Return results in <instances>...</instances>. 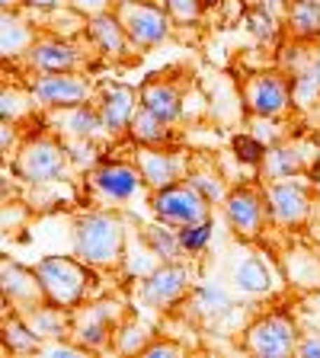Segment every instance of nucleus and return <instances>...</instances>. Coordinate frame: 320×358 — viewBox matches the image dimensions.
I'll list each match as a JSON object with an SVG mask.
<instances>
[{"instance_id": "1", "label": "nucleus", "mask_w": 320, "mask_h": 358, "mask_svg": "<svg viewBox=\"0 0 320 358\" xmlns=\"http://www.w3.org/2000/svg\"><path fill=\"white\" fill-rule=\"evenodd\" d=\"M71 253L93 266L97 272L122 268L128 256V221L116 208H90L77 211L71 221Z\"/></svg>"}, {"instance_id": "2", "label": "nucleus", "mask_w": 320, "mask_h": 358, "mask_svg": "<svg viewBox=\"0 0 320 358\" xmlns=\"http://www.w3.org/2000/svg\"><path fill=\"white\" fill-rule=\"evenodd\" d=\"M4 166H10L13 176L29 189L32 186H52V182H67L71 173H74V164H71L64 138H58L52 128L29 134V138L20 144L13 160Z\"/></svg>"}, {"instance_id": "3", "label": "nucleus", "mask_w": 320, "mask_h": 358, "mask_svg": "<svg viewBox=\"0 0 320 358\" xmlns=\"http://www.w3.org/2000/svg\"><path fill=\"white\" fill-rule=\"evenodd\" d=\"M36 275L42 282V294L48 304L64 307V310H77L81 304L90 301V288L97 282V268L87 266L83 259L71 256H42L36 262Z\"/></svg>"}, {"instance_id": "4", "label": "nucleus", "mask_w": 320, "mask_h": 358, "mask_svg": "<svg viewBox=\"0 0 320 358\" xmlns=\"http://www.w3.org/2000/svg\"><path fill=\"white\" fill-rule=\"evenodd\" d=\"M83 192H87L90 205L99 208H122L128 201L141 199L144 192H151L144 182L138 164L125 160V157H103L93 170L83 173Z\"/></svg>"}, {"instance_id": "5", "label": "nucleus", "mask_w": 320, "mask_h": 358, "mask_svg": "<svg viewBox=\"0 0 320 358\" xmlns=\"http://www.w3.org/2000/svg\"><path fill=\"white\" fill-rule=\"evenodd\" d=\"M301 343V327L295 320V313L276 307L246 323L240 329V349L250 352L256 358H285L295 355Z\"/></svg>"}, {"instance_id": "6", "label": "nucleus", "mask_w": 320, "mask_h": 358, "mask_svg": "<svg viewBox=\"0 0 320 358\" xmlns=\"http://www.w3.org/2000/svg\"><path fill=\"white\" fill-rule=\"evenodd\" d=\"M128 317L125 304L116 298L103 301H87L77 310H71V339L81 343L87 352H103L112 349V336L116 327Z\"/></svg>"}, {"instance_id": "7", "label": "nucleus", "mask_w": 320, "mask_h": 358, "mask_svg": "<svg viewBox=\"0 0 320 358\" xmlns=\"http://www.w3.org/2000/svg\"><path fill=\"white\" fill-rule=\"evenodd\" d=\"M193 268L183 259L176 262H160L154 266L144 278H138V301H141L148 310H176V307L186 304L189 291H193Z\"/></svg>"}, {"instance_id": "8", "label": "nucleus", "mask_w": 320, "mask_h": 358, "mask_svg": "<svg viewBox=\"0 0 320 358\" xmlns=\"http://www.w3.org/2000/svg\"><path fill=\"white\" fill-rule=\"evenodd\" d=\"M39 112L71 109L97 99V83L87 77V71H67V74H29L26 80Z\"/></svg>"}, {"instance_id": "9", "label": "nucleus", "mask_w": 320, "mask_h": 358, "mask_svg": "<svg viewBox=\"0 0 320 358\" xmlns=\"http://www.w3.org/2000/svg\"><path fill=\"white\" fill-rule=\"evenodd\" d=\"M244 109L250 112V119H285L295 103H291V77L279 67L272 71H256L244 80L240 90Z\"/></svg>"}, {"instance_id": "10", "label": "nucleus", "mask_w": 320, "mask_h": 358, "mask_svg": "<svg viewBox=\"0 0 320 358\" xmlns=\"http://www.w3.org/2000/svg\"><path fill=\"white\" fill-rule=\"evenodd\" d=\"M221 215L234 237L244 240V243H256L269 227V208L263 186H256V182L234 186L228 192V199L221 201Z\"/></svg>"}, {"instance_id": "11", "label": "nucleus", "mask_w": 320, "mask_h": 358, "mask_svg": "<svg viewBox=\"0 0 320 358\" xmlns=\"http://www.w3.org/2000/svg\"><path fill=\"white\" fill-rule=\"evenodd\" d=\"M263 195H266L269 224L282 227V231L305 227L314 211V192H311V182H305V176L263 182Z\"/></svg>"}, {"instance_id": "12", "label": "nucleus", "mask_w": 320, "mask_h": 358, "mask_svg": "<svg viewBox=\"0 0 320 358\" xmlns=\"http://www.w3.org/2000/svg\"><path fill=\"white\" fill-rule=\"evenodd\" d=\"M22 71L29 74H67V71H90V55L83 45L67 36L55 32H39L26 58L20 61Z\"/></svg>"}, {"instance_id": "13", "label": "nucleus", "mask_w": 320, "mask_h": 358, "mask_svg": "<svg viewBox=\"0 0 320 358\" xmlns=\"http://www.w3.org/2000/svg\"><path fill=\"white\" fill-rule=\"evenodd\" d=\"M231 285L240 298H276L285 285L282 262H276L269 253H260V250H244L231 266Z\"/></svg>"}, {"instance_id": "14", "label": "nucleus", "mask_w": 320, "mask_h": 358, "mask_svg": "<svg viewBox=\"0 0 320 358\" xmlns=\"http://www.w3.org/2000/svg\"><path fill=\"white\" fill-rule=\"evenodd\" d=\"M112 10L125 22V32L138 52L164 45L176 29V22L170 20L164 3H154V0H119Z\"/></svg>"}, {"instance_id": "15", "label": "nucleus", "mask_w": 320, "mask_h": 358, "mask_svg": "<svg viewBox=\"0 0 320 358\" xmlns=\"http://www.w3.org/2000/svg\"><path fill=\"white\" fill-rule=\"evenodd\" d=\"M148 205L157 221L173 224V227H186V224H195L202 217H211V205L189 179H179L173 186L148 192Z\"/></svg>"}, {"instance_id": "16", "label": "nucleus", "mask_w": 320, "mask_h": 358, "mask_svg": "<svg viewBox=\"0 0 320 358\" xmlns=\"http://www.w3.org/2000/svg\"><path fill=\"white\" fill-rule=\"evenodd\" d=\"M83 38L90 42V48L99 55L103 61H112V64H122V61L134 58L132 38L125 32V22L119 20L116 10H99V13L87 16V29H83Z\"/></svg>"}, {"instance_id": "17", "label": "nucleus", "mask_w": 320, "mask_h": 358, "mask_svg": "<svg viewBox=\"0 0 320 358\" xmlns=\"http://www.w3.org/2000/svg\"><path fill=\"white\" fill-rule=\"evenodd\" d=\"M97 109H99V119H103L106 138H128V125H132L134 112L141 109L138 87H128V83H122V80L99 83Z\"/></svg>"}, {"instance_id": "18", "label": "nucleus", "mask_w": 320, "mask_h": 358, "mask_svg": "<svg viewBox=\"0 0 320 358\" xmlns=\"http://www.w3.org/2000/svg\"><path fill=\"white\" fill-rule=\"evenodd\" d=\"M134 164L141 170L148 189L154 192V189H164L179 182V179H186L193 157L186 150H179L176 144H170V148H134Z\"/></svg>"}, {"instance_id": "19", "label": "nucleus", "mask_w": 320, "mask_h": 358, "mask_svg": "<svg viewBox=\"0 0 320 358\" xmlns=\"http://www.w3.org/2000/svg\"><path fill=\"white\" fill-rule=\"evenodd\" d=\"M42 122L52 125V131L64 141H81V138H106L103 119H99L97 99L83 106H71V109H55V112H42Z\"/></svg>"}, {"instance_id": "20", "label": "nucleus", "mask_w": 320, "mask_h": 358, "mask_svg": "<svg viewBox=\"0 0 320 358\" xmlns=\"http://www.w3.org/2000/svg\"><path fill=\"white\" fill-rule=\"evenodd\" d=\"M138 99L148 112H154L157 119L179 125L186 119V96H183V87H179L173 77H148V80L138 87Z\"/></svg>"}, {"instance_id": "21", "label": "nucleus", "mask_w": 320, "mask_h": 358, "mask_svg": "<svg viewBox=\"0 0 320 358\" xmlns=\"http://www.w3.org/2000/svg\"><path fill=\"white\" fill-rule=\"evenodd\" d=\"M0 291H4V304H13V310H29V307L42 304V282H39L36 268H26L13 259L0 262Z\"/></svg>"}, {"instance_id": "22", "label": "nucleus", "mask_w": 320, "mask_h": 358, "mask_svg": "<svg viewBox=\"0 0 320 358\" xmlns=\"http://www.w3.org/2000/svg\"><path fill=\"white\" fill-rule=\"evenodd\" d=\"M189 310V317H195V320L209 323V327H221L224 320H231L234 313H237V304H234L231 291L224 288V285H193V291H189L186 304H183Z\"/></svg>"}, {"instance_id": "23", "label": "nucleus", "mask_w": 320, "mask_h": 358, "mask_svg": "<svg viewBox=\"0 0 320 358\" xmlns=\"http://www.w3.org/2000/svg\"><path fill=\"white\" fill-rule=\"evenodd\" d=\"M36 38H39V26L22 20L20 10H4L0 13V58H4V64H10V61L20 64Z\"/></svg>"}, {"instance_id": "24", "label": "nucleus", "mask_w": 320, "mask_h": 358, "mask_svg": "<svg viewBox=\"0 0 320 358\" xmlns=\"http://www.w3.org/2000/svg\"><path fill=\"white\" fill-rule=\"evenodd\" d=\"M305 144L301 141H288L285 138L282 144H272L266 150L260 164V179L272 182V179H295V176H305L307 170V154H301Z\"/></svg>"}, {"instance_id": "25", "label": "nucleus", "mask_w": 320, "mask_h": 358, "mask_svg": "<svg viewBox=\"0 0 320 358\" xmlns=\"http://www.w3.org/2000/svg\"><path fill=\"white\" fill-rule=\"evenodd\" d=\"M128 141L134 148H170V144H176V128L141 106L128 125Z\"/></svg>"}, {"instance_id": "26", "label": "nucleus", "mask_w": 320, "mask_h": 358, "mask_svg": "<svg viewBox=\"0 0 320 358\" xmlns=\"http://www.w3.org/2000/svg\"><path fill=\"white\" fill-rule=\"evenodd\" d=\"M22 317H26V323H29L32 333L42 343H55V339H67L71 336V310H64V307H55L48 301H42V304L22 310Z\"/></svg>"}, {"instance_id": "27", "label": "nucleus", "mask_w": 320, "mask_h": 358, "mask_svg": "<svg viewBox=\"0 0 320 358\" xmlns=\"http://www.w3.org/2000/svg\"><path fill=\"white\" fill-rule=\"evenodd\" d=\"M285 36L291 42H317L320 38V0H291L285 10Z\"/></svg>"}, {"instance_id": "28", "label": "nucleus", "mask_w": 320, "mask_h": 358, "mask_svg": "<svg viewBox=\"0 0 320 358\" xmlns=\"http://www.w3.org/2000/svg\"><path fill=\"white\" fill-rule=\"evenodd\" d=\"M141 243L148 246V250L160 262H176V259H183V256H186V253H183V243H179V227L157 221V217L141 227Z\"/></svg>"}, {"instance_id": "29", "label": "nucleus", "mask_w": 320, "mask_h": 358, "mask_svg": "<svg viewBox=\"0 0 320 358\" xmlns=\"http://www.w3.org/2000/svg\"><path fill=\"white\" fill-rule=\"evenodd\" d=\"M291 103L295 109H311L320 103V55H311L291 74Z\"/></svg>"}, {"instance_id": "30", "label": "nucleus", "mask_w": 320, "mask_h": 358, "mask_svg": "<svg viewBox=\"0 0 320 358\" xmlns=\"http://www.w3.org/2000/svg\"><path fill=\"white\" fill-rule=\"evenodd\" d=\"M285 282L305 291H320V256L307 250H291L288 259L282 262Z\"/></svg>"}, {"instance_id": "31", "label": "nucleus", "mask_w": 320, "mask_h": 358, "mask_svg": "<svg viewBox=\"0 0 320 358\" xmlns=\"http://www.w3.org/2000/svg\"><path fill=\"white\" fill-rule=\"evenodd\" d=\"M36 115H42V112H39L29 87L26 83H16V87L4 83V90H0V119L22 125L26 119H36Z\"/></svg>"}, {"instance_id": "32", "label": "nucleus", "mask_w": 320, "mask_h": 358, "mask_svg": "<svg viewBox=\"0 0 320 358\" xmlns=\"http://www.w3.org/2000/svg\"><path fill=\"white\" fill-rule=\"evenodd\" d=\"M4 349L13 355H39L42 352V339L32 333V327L26 323L20 310H13V317H4Z\"/></svg>"}, {"instance_id": "33", "label": "nucleus", "mask_w": 320, "mask_h": 358, "mask_svg": "<svg viewBox=\"0 0 320 358\" xmlns=\"http://www.w3.org/2000/svg\"><path fill=\"white\" fill-rule=\"evenodd\" d=\"M186 179L193 182L195 189H199L202 195H205V201H209V205H221V201L228 199V192H231V189L224 186L221 170H218V166H211V164H193V166H189V173H186Z\"/></svg>"}, {"instance_id": "34", "label": "nucleus", "mask_w": 320, "mask_h": 358, "mask_svg": "<svg viewBox=\"0 0 320 358\" xmlns=\"http://www.w3.org/2000/svg\"><path fill=\"white\" fill-rule=\"evenodd\" d=\"M151 339H154V333H148V329L141 327V320L128 313L125 320L116 327V336H112V349L122 352V355H141L144 345H148Z\"/></svg>"}, {"instance_id": "35", "label": "nucleus", "mask_w": 320, "mask_h": 358, "mask_svg": "<svg viewBox=\"0 0 320 358\" xmlns=\"http://www.w3.org/2000/svg\"><path fill=\"white\" fill-rule=\"evenodd\" d=\"M211 237H215V217H202L195 224L179 227V243H183V253L186 256H202L209 250Z\"/></svg>"}, {"instance_id": "36", "label": "nucleus", "mask_w": 320, "mask_h": 358, "mask_svg": "<svg viewBox=\"0 0 320 358\" xmlns=\"http://www.w3.org/2000/svg\"><path fill=\"white\" fill-rule=\"evenodd\" d=\"M244 26L246 32L256 38L260 45H269V42H279V20L272 13H269L266 7H253V10H246L244 13Z\"/></svg>"}, {"instance_id": "37", "label": "nucleus", "mask_w": 320, "mask_h": 358, "mask_svg": "<svg viewBox=\"0 0 320 358\" xmlns=\"http://www.w3.org/2000/svg\"><path fill=\"white\" fill-rule=\"evenodd\" d=\"M266 150L269 148L260 141V138H256L253 131H240V134H234V138H231V154H234V160H237V164H244V166L260 170Z\"/></svg>"}, {"instance_id": "38", "label": "nucleus", "mask_w": 320, "mask_h": 358, "mask_svg": "<svg viewBox=\"0 0 320 358\" xmlns=\"http://www.w3.org/2000/svg\"><path fill=\"white\" fill-rule=\"evenodd\" d=\"M160 3H164V10L170 13V20L176 22V26H195V22H202V16H205L202 0H160Z\"/></svg>"}, {"instance_id": "39", "label": "nucleus", "mask_w": 320, "mask_h": 358, "mask_svg": "<svg viewBox=\"0 0 320 358\" xmlns=\"http://www.w3.org/2000/svg\"><path fill=\"white\" fill-rule=\"evenodd\" d=\"M22 141L26 138H20V125L16 122H0V157H4V164L13 160Z\"/></svg>"}, {"instance_id": "40", "label": "nucleus", "mask_w": 320, "mask_h": 358, "mask_svg": "<svg viewBox=\"0 0 320 358\" xmlns=\"http://www.w3.org/2000/svg\"><path fill=\"white\" fill-rule=\"evenodd\" d=\"M253 134L260 138L266 148L272 144H282L285 141V131H282V119H253Z\"/></svg>"}, {"instance_id": "41", "label": "nucleus", "mask_w": 320, "mask_h": 358, "mask_svg": "<svg viewBox=\"0 0 320 358\" xmlns=\"http://www.w3.org/2000/svg\"><path fill=\"white\" fill-rule=\"evenodd\" d=\"M26 217H29V205L4 199V231L10 234V227H20V224L26 221Z\"/></svg>"}, {"instance_id": "42", "label": "nucleus", "mask_w": 320, "mask_h": 358, "mask_svg": "<svg viewBox=\"0 0 320 358\" xmlns=\"http://www.w3.org/2000/svg\"><path fill=\"white\" fill-rule=\"evenodd\" d=\"M295 355L320 358V329H307V333H301V343H298V352H295Z\"/></svg>"}, {"instance_id": "43", "label": "nucleus", "mask_w": 320, "mask_h": 358, "mask_svg": "<svg viewBox=\"0 0 320 358\" xmlns=\"http://www.w3.org/2000/svg\"><path fill=\"white\" fill-rule=\"evenodd\" d=\"M179 352H183V349H179L176 343H164V339H151V343L144 345L141 355H144V358H157V355H179Z\"/></svg>"}, {"instance_id": "44", "label": "nucleus", "mask_w": 320, "mask_h": 358, "mask_svg": "<svg viewBox=\"0 0 320 358\" xmlns=\"http://www.w3.org/2000/svg\"><path fill=\"white\" fill-rule=\"evenodd\" d=\"M22 7L32 10L36 16H48V13H55V10L61 7V0H22Z\"/></svg>"}, {"instance_id": "45", "label": "nucleus", "mask_w": 320, "mask_h": 358, "mask_svg": "<svg viewBox=\"0 0 320 358\" xmlns=\"http://www.w3.org/2000/svg\"><path fill=\"white\" fill-rule=\"evenodd\" d=\"M106 3H109V0H77L74 7L81 10V13L93 16V13H99V10H109V7H106Z\"/></svg>"}, {"instance_id": "46", "label": "nucleus", "mask_w": 320, "mask_h": 358, "mask_svg": "<svg viewBox=\"0 0 320 358\" xmlns=\"http://www.w3.org/2000/svg\"><path fill=\"white\" fill-rule=\"evenodd\" d=\"M22 7V0H0V13L4 10H20Z\"/></svg>"}, {"instance_id": "47", "label": "nucleus", "mask_w": 320, "mask_h": 358, "mask_svg": "<svg viewBox=\"0 0 320 358\" xmlns=\"http://www.w3.org/2000/svg\"><path fill=\"white\" fill-rule=\"evenodd\" d=\"M221 3H224V0H202V7H205V10H211V7H221Z\"/></svg>"}]
</instances>
